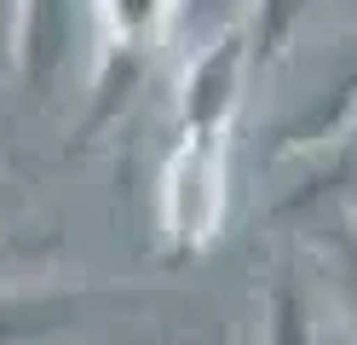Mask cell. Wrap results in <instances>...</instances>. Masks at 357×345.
I'll use <instances>...</instances> for the list:
<instances>
[{
    "instance_id": "1",
    "label": "cell",
    "mask_w": 357,
    "mask_h": 345,
    "mask_svg": "<svg viewBox=\"0 0 357 345\" xmlns=\"http://www.w3.org/2000/svg\"><path fill=\"white\" fill-rule=\"evenodd\" d=\"M219 201H225L219 150L208 138H190V144L173 155V167H167V224H173V236L178 242H202L219 224Z\"/></svg>"
}]
</instances>
